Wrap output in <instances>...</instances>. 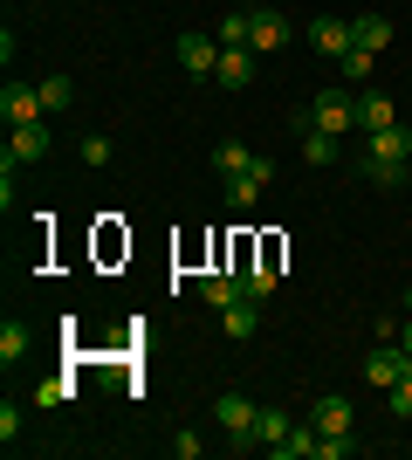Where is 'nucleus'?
<instances>
[{
  "label": "nucleus",
  "instance_id": "f257e3e1",
  "mask_svg": "<svg viewBox=\"0 0 412 460\" xmlns=\"http://www.w3.org/2000/svg\"><path fill=\"white\" fill-rule=\"evenodd\" d=\"M406 172H412V131L406 124L364 137V179H372V186H399Z\"/></svg>",
  "mask_w": 412,
  "mask_h": 460
},
{
  "label": "nucleus",
  "instance_id": "f03ea898",
  "mask_svg": "<svg viewBox=\"0 0 412 460\" xmlns=\"http://www.w3.org/2000/svg\"><path fill=\"white\" fill-rule=\"evenodd\" d=\"M214 420L227 426L234 454H255V420H261V405L248 399V392H220V399H214Z\"/></svg>",
  "mask_w": 412,
  "mask_h": 460
},
{
  "label": "nucleus",
  "instance_id": "7ed1b4c3",
  "mask_svg": "<svg viewBox=\"0 0 412 460\" xmlns=\"http://www.w3.org/2000/svg\"><path fill=\"white\" fill-rule=\"evenodd\" d=\"M310 131H330V137L357 131V96H344V90H323V96H310Z\"/></svg>",
  "mask_w": 412,
  "mask_h": 460
},
{
  "label": "nucleus",
  "instance_id": "20e7f679",
  "mask_svg": "<svg viewBox=\"0 0 412 460\" xmlns=\"http://www.w3.org/2000/svg\"><path fill=\"white\" fill-rule=\"evenodd\" d=\"M48 145H56L48 124H7V158H0V165H41Z\"/></svg>",
  "mask_w": 412,
  "mask_h": 460
},
{
  "label": "nucleus",
  "instance_id": "39448f33",
  "mask_svg": "<svg viewBox=\"0 0 412 460\" xmlns=\"http://www.w3.org/2000/svg\"><path fill=\"white\" fill-rule=\"evenodd\" d=\"M310 41H316V56L344 62V56L357 49V28H351L344 14H316V21H310Z\"/></svg>",
  "mask_w": 412,
  "mask_h": 460
},
{
  "label": "nucleus",
  "instance_id": "423d86ee",
  "mask_svg": "<svg viewBox=\"0 0 412 460\" xmlns=\"http://www.w3.org/2000/svg\"><path fill=\"white\" fill-rule=\"evenodd\" d=\"M268 179H275V158H261V152H255V165H248V172L220 179V186H227V207H234V213H248V207L261 199V186H268Z\"/></svg>",
  "mask_w": 412,
  "mask_h": 460
},
{
  "label": "nucleus",
  "instance_id": "0eeeda50",
  "mask_svg": "<svg viewBox=\"0 0 412 460\" xmlns=\"http://www.w3.org/2000/svg\"><path fill=\"white\" fill-rule=\"evenodd\" d=\"M248 21H255V35H248L255 56H275V49L289 41V14H282V7H248Z\"/></svg>",
  "mask_w": 412,
  "mask_h": 460
},
{
  "label": "nucleus",
  "instance_id": "6e6552de",
  "mask_svg": "<svg viewBox=\"0 0 412 460\" xmlns=\"http://www.w3.org/2000/svg\"><path fill=\"white\" fill-rule=\"evenodd\" d=\"M179 69L214 83V69H220V41H214V35H179Z\"/></svg>",
  "mask_w": 412,
  "mask_h": 460
},
{
  "label": "nucleus",
  "instance_id": "1a4fd4ad",
  "mask_svg": "<svg viewBox=\"0 0 412 460\" xmlns=\"http://www.w3.org/2000/svg\"><path fill=\"white\" fill-rule=\"evenodd\" d=\"M0 117H7V124H41L48 103H41V90H28V83H7V90H0Z\"/></svg>",
  "mask_w": 412,
  "mask_h": 460
},
{
  "label": "nucleus",
  "instance_id": "9d476101",
  "mask_svg": "<svg viewBox=\"0 0 412 460\" xmlns=\"http://www.w3.org/2000/svg\"><path fill=\"white\" fill-rule=\"evenodd\" d=\"M310 426H316V433H357V412H351V399L323 392V399L310 405Z\"/></svg>",
  "mask_w": 412,
  "mask_h": 460
},
{
  "label": "nucleus",
  "instance_id": "9b49d317",
  "mask_svg": "<svg viewBox=\"0 0 412 460\" xmlns=\"http://www.w3.org/2000/svg\"><path fill=\"white\" fill-rule=\"evenodd\" d=\"M392 124H399V103L385 90H364V96H357V131H364V137H372V131H392Z\"/></svg>",
  "mask_w": 412,
  "mask_h": 460
},
{
  "label": "nucleus",
  "instance_id": "f8f14e48",
  "mask_svg": "<svg viewBox=\"0 0 412 460\" xmlns=\"http://www.w3.org/2000/svg\"><path fill=\"white\" fill-rule=\"evenodd\" d=\"M406 365H412V358H406V350H399V344H378L372 358H364V378H372V385H385V392H392V385L406 378Z\"/></svg>",
  "mask_w": 412,
  "mask_h": 460
},
{
  "label": "nucleus",
  "instance_id": "ddd939ff",
  "mask_svg": "<svg viewBox=\"0 0 412 460\" xmlns=\"http://www.w3.org/2000/svg\"><path fill=\"white\" fill-rule=\"evenodd\" d=\"M214 83H220V90H248V83H255V49H220Z\"/></svg>",
  "mask_w": 412,
  "mask_h": 460
},
{
  "label": "nucleus",
  "instance_id": "4468645a",
  "mask_svg": "<svg viewBox=\"0 0 412 460\" xmlns=\"http://www.w3.org/2000/svg\"><path fill=\"white\" fill-rule=\"evenodd\" d=\"M220 316H227V337H234V344H248V337L261 330V303H255V296H234Z\"/></svg>",
  "mask_w": 412,
  "mask_h": 460
},
{
  "label": "nucleus",
  "instance_id": "2eb2a0df",
  "mask_svg": "<svg viewBox=\"0 0 412 460\" xmlns=\"http://www.w3.org/2000/svg\"><path fill=\"white\" fill-rule=\"evenodd\" d=\"M282 440H289V412H282V405H261V420H255V447H261V454H275Z\"/></svg>",
  "mask_w": 412,
  "mask_h": 460
},
{
  "label": "nucleus",
  "instance_id": "dca6fc26",
  "mask_svg": "<svg viewBox=\"0 0 412 460\" xmlns=\"http://www.w3.org/2000/svg\"><path fill=\"white\" fill-rule=\"evenodd\" d=\"M351 28H357V49H372V56L392 49V21H385V14H357Z\"/></svg>",
  "mask_w": 412,
  "mask_h": 460
},
{
  "label": "nucleus",
  "instance_id": "f3484780",
  "mask_svg": "<svg viewBox=\"0 0 412 460\" xmlns=\"http://www.w3.org/2000/svg\"><path fill=\"white\" fill-rule=\"evenodd\" d=\"M302 158H310V165H337V158H344V137L310 131V124H302Z\"/></svg>",
  "mask_w": 412,
  "mask_h": 460
},
{
  "label": "nucleus",
  "instance_id": "a211bd4d",
  "mask_svg": "<svg viewBox=\"0 0 412 460\" xmlns=\"http://www.w3.org/2000/svg\"><path fill=\"white\" fill-rule=\"evenodd\" d=\"M28 344H35V337H28V323H21V316H7V323H0V365H21V358H28Z\"/></svg>",
  "mask_w": 412,
  "mask_h": 460
},
{
  "label": "nucleus",
  "instance_id": "6ab92c4d",
  "mask_svg": "<svg viewBox=\"0 0 412 460\" xmlns=\"http://www.w3.org/2000/svg\"><path fill=\"white\" fill-rule=\"evenodd\" d=\"M248 35H255V21H248V7H234V14H227V21H220V49H248Z\"/></svg>",
  "mask_w": 412,
  "mask_h": 460
},
{
  "label": "nucleus",
  "instance_id": "aec40b11",
  "mask_svg": "<svg viewBox=\"0 0 412 460\" xmlns=\"http://www.w3.org/2000/svg\"><path fill=\"white\" fill-rule=\"evenodd\" d=\"M199 296H206L214 309H227L241 296V275H199Z\"/></svg>",
  "mask_w": 412,
  "mask_h": 460
},
{
  "label": "nucleus",
  "instance_id": "412c9836",
  "mask_svg": "<svg viewBox=\"0 0 412 460\" xmlns=\"http://www.w3.org/2000/svg\"><path fill=\"white\" fill-rule=\"evenodd\" d=\"M316 454V426H289V440L275 447V460H310Z\"/></svg>",
  "mask_w": 412,
  "mask_h": 460
},
{
  "label": "nucleus",
  "instance_id": "4be33fe9",
  "mask_svg": "<svg viewBox=\"0 0 412 460\" xmlns=\"http://www.w3.org/2000/svg\"><path fill=\"white\" fill-rule=\"evenodd\" d=\"M214 165H220V179H234V172H248V165H255V152L227 137V145H220V152H214Z\"/></svg>",
  "mask_w": 412,
  "mask_h": 460
},
{
  "label": "nucleus",
  "instance_id": "5701e85b",
  "mask_svg": "<svg viewBox=\"0 0 412 460\" xmlns=\"http://www.w3.org/2000/svg\"><path fill=\"white\" fill-rule=\"evenodd\" d=\"M35 90H41V103H48V111H69V96H76V90H69V76H41Z\"/></svg>",
  "mask_w": 412,
  "mask_h": 460
},
{
  "label": "nucleus",
  "instance_id": "b1692460",
  "mask_svg": "<svg viewBox=\"0 0 412 460\" xmlns=\"http://www.w3.org/2000/svg\"><path fill=\"white\" fill-rule=\"evenodd\" d=\"M385 399H392V412H399V420H412V365H406V378H399L392 392H385Z\"/></svg>",
  "mask_w": 412,
  "mask_h": 460
},
{
  "label": "nucleus",
  "instance_id": "393cba45",
  "mask_svg": "<svg viewBox=\"0 0 412 460\" xmlns=\"http://www.w3.org/2000/svg\"><path fill=\"white\" fill-rule=\"evenodd\" d=\"M76 158H83V165H110V137H83Z\"/></svg>",
  "mask_w": 412,
  "mask_h": 460
},
{
  "label": "nucleus",
  "instance_id": "a878e982",
  "mask_svg": "<svg viewBox=\"0 0 412 460\" xmlns=\"http://www.w3.org/2000/svg\"><path fill=\"white\" fill-rule=\"evenodd\" d=\"M372 49H351V56H344V76H351V83H364V76H372Z\"/></svg>",
  "mask_w": 412,
  "mask_h": 460
},
{
  "label": "nucleus",
  "instance_id": "bb28decb",
  "mask_svg": "<svg viewBox=\"0 0 412 460\" xmlns=\"http://www.w3.org/2000/svg\"><path fill=\"white\" fill-rule=\"evenodd\" d=\"M0 440H7V447H14V440H21V412H14V399L0 405Z\"/></svg>",
  "mask_w": 412,
  "mask_h": 460
},
{
  "label": "nucleus",
  "instance_id": "cd10ccee",
  "mask_svg": "<svg viewBox=\"0 0 412 460\" xmlns=\"http://www.w3.org/2000/svg\"><path fill=\"white\" fill-rule=\"evenodd\" d=\"M172 454H179V460H199V454H206V440H199V433H179Z\"/></svg>",
  "mask_w": 412,
  "mask_h": 460
},
{
  "label": "nucleus",
  "instance_id": "c85d7f7f",
  "mask_svg": "<svg viewBox=\"0 0 412 460\" xmlns=\"http://www.w3.org/2000/svg\"><path fill=\"white\" fill-rule=\"evenodd\" d=\"M399 350H406V358H412V316H406V323H399Z\"/></svg>",
  "mask_w": 412,
  "mask_h": 460
},
{
  "label": "nucleus",
  "instance_id": "c756f323",
  "mask_svg": "<svg viewBox=\"0 0 412 460\" xmlns=\"http://www.w3.org/2000/svg\"><path fill=\"white\" fill-rule=\"evenodd\" d=\"M406 316H412V282H406Z\"/></svg>",
  "mask_w": 412,
  "mask_h": 460
}]
</instances>
